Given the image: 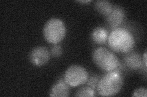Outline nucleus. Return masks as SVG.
<instances>
[{
    "label": "nucleus",
    "mask_w": 147,
    "mask_h": 97,
    "mask_svg": "<svg viewBox=\"0 0 147 97\" xmlns=\"http://www.w3.org/2000/svg\"><path fill=\"white\" fill-rule=\"evenodd\" d=\"M50 53L47 48L37 46L32 49L30 53V61L33 65L39 67L45 65L50 60Z\"/></svg>",
    "instance_id": "6"
},
{
    "label": "nucleus",
    "mask_w": 147,
    "mask_h": 97,
    "mask_svg": "<svg viewBox=\"0 0 147 97\" xmlns=\"http://www.w3.org/2000/svg\"><path fill=\"white\" fill-rule=\"evenodd\" d=\"M50 53L52 55V56L53 57H55V58L59 57L62 55L63 48L59 44H53L52 46L51 49H50Z\"/></svg>",
    "instance_id": "14"
},
{
    "label": "nucleus",
    "mask_w": 147,
    "mask_h": 97,
    "mask_svg": "<svg viewBox=\"0 0 147 97\" xmlns=\"http://www.w3.org/2000/svg\"><path fill=\"white\" fill-rule=\"evenodd\" d=\"M125 13L123 9L119 6H113L112 12L106 17L108 25L112 29L118 28L125 20Z\"/></svg>",
    "instance_id": "7"
},
{
    "label": "nucleus",
    "mask_w": 147,
    "mask_h": 97,
    "mask_svg": "<svg viewBox=\"0 0 147 97\" xmlns=\"http://www.w3.org/2000/svg\"><path fill=\"white\" fill-rule=\"evenodd\" d=\"M132 96L134 97H146L147 89L146 88H144V87L137 89L133 92Z\"/></svg>",
    "instance_id": "15"
},
{
    "label": "nucleus",
    "mask_w": 147,
    "mask_h": 97,
    "mask_svg": "<svg viewBox=\"0 0 147 97\" xmlns=\"http://www.w3.org/2000/svg\"><path fill=\"white\" fill-rule=\"evenodd\" d=\"M89 75L85 68L79 65H72L65 71L64 79L70 87H77L86 84Z\"/></svg>",
    "instance_id": "5"
},
{
    "label": "nucleus",
    "mask_w": 147,
    "mask_h": 97,
    "mask_svg": "<svg viewBox=\"0 0 147 97\" xmlns=\"http://www.w3.org/2000/svg\"><path fill=\"white\" fill-rule=\"evenodd\" d=\"M126 67L132 70H139L143 66V60L141 55L136 52H129L126 53L123 59Z\"/></svg>",
    "instance_id": "9"
},
{
    "label": "nucleus",
    "mask_w": 147,
    "mask_h": 97,
    "mask_svg": "<svg viewBox=\"0 0 147 97\" xmlns=\"http://www.w3.org/2000/svg\"><path fill=\"white\" fill-rule=\"evenodd\" d=\"M123 82V77L121 71L107 72L100 78L96 92L100 96H115L121 90Z\"/></svg>",
    "instance_id": "2"
},
{
    "label": "nucleus",
    "mask_w": 147,
    "mask_h": 97,
    "mask_svg": "<svg viewBox=\"0 0 147 97\" xmlns=\"http://www.w3.org/2000/svg\"><path fill=\"white\" fill-rule=\"evenodd\" d=\"M94 6L97 12L105 17H107L112 12L113 9V4L106 0L96 1L94 4Z\"/></svg>",
    "instance_id": "11"
},
{
    "label": "nucleus",
    "mask_w": 147,
    "mask_h": 97,
    "mask_svg": "<svg viewBox=\"0 0 147 97\" xmlns=\"http://www.w3.org/2000/svg\"><path fill=\"white\" fill-rule=\"evenodd\" d=\"M142 60H143V63L144 64V66H145V68L146 69V66H147V62H146V50H145L143 57H142Z\"/></svg>",
    "instance_id": "16"
},
{
    "label": "nucleus",
    "mask_w": 147,
    "mask_h": 97,
    "mask_svg": "<svg viewBox=\"0 0 147 97\" xmlns=\"http://www.w3.org/2000/svg\"><path fill=\"white\" fill-rule=\"evenodd\" d=\"M96 95V91L89 86L82 87L81 88L78 89L75 96L79 97H92Z\"/></svg>",
    "instance_id": "12"
},
{
    "label": "nucleus",
    "mask_w": 147,
    "mask_h": 97,
    "mask_svg": "<svg viewBox=\"0 0 147 97\" xmlns=\"http://www.w3.org/2000/svg\"><path fill=\"white\" fill-rule=\"evenodd\" d=\"M92 58L95 64L102 71L110 72L113 71H121V63L117 55L108 49L100 47L94 50Z\"/></svg>",
    "instance_id": "3"
},
{
    "label": "nucleus",
    "mask_w": 147,
    "mask_h": 97,
    "mask_svg": "<svg viewBox=\"0 0 147 97\" xmlns=\"http://www.w3.org/2000/svg\"><path fill=\"white\" fill-rule=\"evenodd\" d=\"M108 45L113 52L127 53L134 49L136 41L134 36L128 30L118 27L109 35Z\"/></svg>",
    "instance_id": "1"
},
{
    "label": "nucleus",
    "mask_w": 147,
    "mask_h": 97,
    "mask_svg": "<svg viewBox=\"0 0 147 97\" xmlns=\"http://www.w3.org/2000/svg\"><path fill=\"white\" fill-rule=\"evenodd\" d=\"M66 27L64 22L59 18H50L45 22L43 27V35L49 43L56 44L65 38Z\"/></svg>",
    "instance_id": "4"
},
{
    "label": "nucleus",
    "mask_w": 147,
    "mask_h": 97,
    "mask_svg": "<svg viewBox=\"0 0 147 97\" xmlns=\"http://www.w3.org/2000/svg\"><path fill=\"white\" fill-rule=\"evenodd\" d=\"M70 94V86L64 81V77L59 79L52 87L50 91V96L67 97Z\"/></svg>",
    "instance_id": "8"
},
{
    "label": "nucleus",
    "mask_w": 147,
    "mask_h": 97,
    "mask_svg": "<svg viewBox=\"0 0 147 97\" xmlns=\"http://www.w3.org/2000/svg\"><path fill=\"white\" fill-rule=\"evenodd\" d=\"M99 79V77L97 75H92L91 77H88V81H87L86 83L89 87H91L92 89H93L95 91H96V87H97Z\"/></svg>",
    "instance_id": "13"
},
{
    "label": "nucleus",
    "mask_w": 147,
    "mask_h": 97,
    "mask_svg": "<svg viewBox=\"0 0 147 97\" xmlns=\"http://www.w3.org/2000/svg\"><path fill=\"white\" fill-rule=\"evenodd\" d=\"M108 30L102 27H97L91 32V40L98 45H103L105 44L108 40L109 37Z\"/></svg>",
    "instance_id": "10"
},
{
    "label": "nucleus",
    "mask_w": 147,
    "mask_h": 97,
    "mask_svg": "<svg viewBox=\"0 0 147 97\" xmlns=\"http://www.w3.org/2000/svg\"><path fill=\"white\" fill-rule=\"evenodd\" d=\"M77 2L79 3H82V4H86V3H89L90 2H91V0H86V1H77Z\"/></svg>",
    "instance_id": "17"
}]
</instances>
